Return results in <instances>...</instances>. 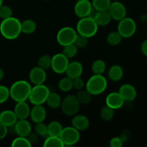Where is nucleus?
<instances>
[{"label": "nucleus", "mask_w": 147, "mask_h": 147, "mask_svg": "<svg viewBox=\"0 0 147 147\" xmlns=\"http://www.w3.org/2000/svg\"><path fill=\"white\" fill-rule=\"evenodd\" d=\"M21 22L12 17L2 20L0 24V33L4 38L9 40H15L21 34Z\"/></svg>", "instance_id": "nucleus-1"}, {"label": "nucleus", "mask_w": 147, "mask_h": 147, "mask_svg": "<svg viewBox=\"0 0 147 147\" xmlns=\"http://www.w3.org/2000/svg\"><path fill=\"white\" fill-rule=\"evenodd\" d=\"M32 86L26 80H20L14 82L9 88L10 97L17 102L26 101L29 98Z\"/></svg>", "instance_id": "nucleus-2"}, {"label": "nucleus", "mask_w": 147, "mask_h": 147, "mask_svg": "<svg viewBox=\"0 0 147 147\" xmlns=\"http://www.w3.org/2000/svg\"><path fill=\"white\" fill-rule=\"evenodd\" d=\"M85 86L86 90L92 96H98L106 90L108 86L107 80L103 75L94 74L89 78Z\"/></svg>", "instance_id": "nucleus-3"}, {"label": "nucleus", "mask_w": 147, "mask_h": 147, "mask_svg": "<svg viewBox=\"0 0 147 147\" xmlns=\"http://www.w3.org/2000/svg\"><path fill=\"white\" fill-rule=\"evenodd\" d=\"M98 25L96 24L94 19L90 17H83L76 24V32L78 34H82L90 38L97 33Z\"/></svg>", "instance_id": "nucleus-4"}, {"label": "nucleus", "mask_w": 147, "mask_h": 147, "mask_svg": "<svg viewBox=\"0 0 147 147\" xmlns=\"http://www.w3.org/2000/svg\"><path fill=\"white\" fill-rule=\"evenodd\" d=\"M50 89L45 85H34L32 87L28 100L32 104L34 105H42L47 100L48 95L50 94Z\"/></svg>", "instance_id": "nucleus-5"}, {"label": "nucleus", "mask_w": 147, "mask_h": 147, "mask_svg": "<svg viewBox=\"0 0 147 147\" xmlns=\"http://www.w3.org/2000/svg\"><path fill=\"white\" fill-rule=\"evenodd\" d=\"M60 108L65 115L67 116H73L78 112L80 103L76 96L68 95L62 100Z\"/></svg>", "instance_id": "nucleus-6"}, {"label": "nucleus", "mask_w": 147, "mask_h": 147, "mask_svg": "<svg viewBox=\"0 0 147 147\" xmlns=\"http://www.w3.org/2000/svg\"><path fill=\"white\" fill-rule=\"evenodd\" d=\"M136 30V22L130 17H124L119 21L117 31L123 38H129L135 34Z\"/></svg>", "instance_id": "nucleus-7"}, {"label": "nucleus", "mask_w": 147, "mask_h": 147, "mask_svg": "<svg viewBox=\"0 0 147 147\" xmlns=\"http://www.w3.org/2000/svg\"><path fill=\"white\" fill-rule=\"evenodd\" d=\"M78 33L76 30L71 27H64L60 29L57 34V41L61 46L73 44Z\"/></svg>", "instance_id": "nucleus-8"}, {"label": "nucleus", "mask_w": 147, "mask_h": 147, "mask_svg": "<svg viewBox=\"0 0 147 147\" xmlns=\"http://www.w3.org/2000/svg\"><path fill=\"white\" fill-rule=\"evenodd\" d=\"M80 132L73 126L63 128L60 138L65 146H73L80 140Z\"/></svg>", "instance_id": "nucleus-9"}, {"label": "nucleus", "mask_w": 147, "mask_h": 147, "mask_svg": "<svg viewBox=\"0 0 147 147\" xmlns=\"http://www.w3.org/2000/svg\"><path fill=\"white\" fill-rule=\"evenodd\" d=\"M69 59L62 53H57L52 57L51 68L57 74H63L69 64Z\"/></svg>", "instance_id": "nucleus-10"}, {"label": "nucleus", "mask_w": 147, "mask_h": 147, "mask_svg": "<svg viewBox=\"0 0 147 147\" xmlns=\"http://www.w3.org/2000/svg\"><path fill=\"white\" fill-rule=\"evenodd\" d=\"M108 11L110 14L112 20L120 21L126 17V9L124 4L120 1L111 2Z\"/></svg>", "instance_id": "nucleus-11"}, {"label": "nucleus", "mask_w": 147, "mask_h": 147, "mask_svg": "<svg viewBox=\"0 0 147 147\" xmlns=\"http://www.w3.org/2000/svg\"><path fill=\"white\" fill-rule=\"evenodd\" d=\"M92 3L89 0H78L74 7V12L80 18L89 17L93 10Z\"/></svg>", "instance_id": "nucleus-12"}, {"label": "nucleus", "mask_w": 147, "mask_h": 147, "mask_svg": "<svg viewBox=\"0 0 147 147\" xmlns=\"http://www.w3.org/2000/svg\"><path fill=\"white\" fill-rule=\"evenodd\" d=\"M29 78L32 84H43L47 78L45 70L39 66L34 67L31 69L30 73H29Z\"/></svg>", "instance_id": "nucleus-13"}, {"label": "nucleus", "mask_w": 147, "mask_h": 147, "mask_svg": "<svg viewBox=\"0 0 147 147\" xmlns=\"http://www.w3.org/2000/svg\"><path fill=\"white\" fill-rule=\"evenodd\" d=\"M119 93H120L125 102L134 101L137 96L136 88L132 85L129 84V83L122 85L119 88Z\"/></svg>", "instance_id": "nucleus-14"}, {"label": "nucleus", "mask_w": 147, "mask_h": 147, "mask_svg": "<svg viewBox=\"0 0 147 147\" xmlns=\"http://www.w3.org/2000/svg\"><path fill=\"white\" fill-rule=\"evenodd\" d=\"M125 101L119 92H112L109 93L106 98V105L113 110L123 107Z\"/></svg>", "instance_id": "nucleus-15"}, {"label": "nucleus", "mask_w": 147, "mask_h": 147, "mask_svg": "<svg viewBox=\"0 0 147 147\" xmlns=\"http://www.w3.org/2000/svg\"><path fill=\"white\" fill-rule=\"evenodd\" d=\"M14 132L20 136H25L32 131V126L27 119H18L14 125Z\"/></svg>", "instance_id": "nucleus-16"}, {"label": "nucleus", "mask_w": 147, "mask_h": 147, "mask_svg": "<svg viewBox=\"0 0 147 147\" xmlns=\"http://www.w3.org/2000/svg\"><path fill=\"white\" fill-rule=\"evenodd\" d=\"M46 116V109L42 105H34L32 109H30V116L34 123L43 122L45 119Z\"/></svg>", "instance_id": "nucleus-17"}, {"label": "nucleus", "mask_w": 147, "mask_h": 147, "mask_svg": "<svg viewBox=\"0 0 147 147\" xmlns=\"http://www.w3.org/2000/svg\"><path fill=\"white\" fill-rule=\"evenodd\" d=\"M83 71V67L81 63L78 61H73L71 63H69L65 73L67 77L73 80V79L80 77Z\"/></svg>", "instance_id": "nucleus-18"}, {"label": "nucleus", "mask_w": 147, "mask_h": 147, "mask_svg": "<svg viewBox=\"0 0 147 147\" xmlns=\"http://www.w3.org/2000/svg\"><path fill=\"white\" fill-rule=\"evenodd\" d=\"M17 120L18 119L14 111L5 110L0 113V122L7 127L9 128L14 126Z\"/></svg>", "instance_id": "nucleus-19"}, {"label": "nucleus", "mask_w": 147, "mask_h": 147, "mask_svg": "<svg viewBox=\"0 0 147 147\" xmlns=\"http://www.w3.org/2000/svg\"><path fill=\"white\" fill-rule=\"evenodd\" d=\"M30 108L26 101L17 102L14 106V112L18 119H27L30 116Z\"/></svg>", "instance_id": "nucleus-20"}, {"label": "nucleus", "mask_w": 147, "mask_h": 147, "mask_svg": "<svg viewBox=\"0 0 147 147\" xmlns=\"http://www.w3.org/2000/svg\"><path fill=\"white\" fill-rule=\"evenodd\" d=\"M72 126L78 130L79 131H85L89 127L90 122H89L88 119L86 116L83 115H75L73 116V118L71 121Z\"/></svg>", "instance_id": "nucleus-21"}, {"label": "nucleus", "mask_w": 147, "mask_h": 147, "mask_svg": "<svg viewBox=\"0 0 147 147\" xmlns=\"http://www.w3.org/2000/svg\"><path fill=\"white\" fill-rule=\"evenodd\" d=\"M93 19H94L95 22L98 25L102 26V27H104V26L110 24L112 20L111 17L108 10H106V11H97L94 17H93Z\"/></svg>", "instance_id": "nucleus-22"}, {"label": "nucleus", "mask_w": 147, "mask_h": 147, "mask_svg": "<svg viewBox=\"0 0 147 147\" xmlns=\"http://www.w3.org/2000/svg\"><path fill=\"white\" fill-rule=\"evenodd\" d=\"M109 78L111 81L118 82L121 80L123 76V68L119 65H113L109 68L108 71Z\"/></svg>", "instance_id": "nucleus-23"}, {"label": "nucleus", "mask_w": 147, "mask_h": 147, "mask_svg": "<svg viewBox=\"0 0 147 147\" xmlns=\"http://www.w3.org/2000/svg\"><path fill=\"white\" fill-rule=\"evenodd\" d=\"M45 103H47V106L51 109H56L60 107L62 103V99L60 95L57 93H50L46 100Z\"/></svg>", "instance_id": "nucleus-24"}, {"label": "nucleus", "mask_w": 147, "mask_h": 147, "mask_svg": "<svg viewBox=\"0 0 147 147\" xmlns=\"http://www.w3.org/2000/svg\"><path fill=\"white\" fill-rule=\"evenodd\" d=\"M63 127L60 122L57 121H51L47 125V135L53 136H60Z\"/></svg>", "instance_id": "nucleus-25"}, {"label": "nucleus", "mask_w": 147, "mask_h": 147, "mask_svg": "<svg viewBox=\"0 0 147 147\" xmlns=\"http://www.w3.org/2000/svg\"><path fill=\"white\" fill-rule=\"evenodd\" d=\"M36 28H37V24L32 20L27 19L21 22V31L24 34H32L36 30Z\"/></svg>", "instance_id": "nucleus-26"}, {"label": "nucleus", "mask_w": 147, "mask_h": 147, "mask_svg": "<svg viewBox=\"0 0 147 147\" xmlns=\"http://www.w3.org/2000/svg\"><path fill=\"white\" fill-rule=\"evenodd\" d=\"M43 146L45 147H64L65 145L60 136H48L45 140Z\"/></svg>", "instance_id": "nucleus-27"}, {"label": "nucleus", "mask_w": 147, "mask_h": 147, "mask_svg": "<svg viewBox=\"0 0 147 147\" xmlns=\"http://www.w3.org/2000/svg\"><path fill=\"white\" fill-rule=\"evenodd\" d=\"M76 98L80 104L87 105L90 103L92 100V95L87 90H80L76 94Z\"/></svg>", "instance_id": "nucleus-28"}, {"label": "nucleus", "mask_w": 147, "mask_h": 147, "mask_svg": "<svg viewBox=\"0 0 147 147\" xmlns=\"http://www.w3.org/2000/svg\"><path fill=\"white\" fill-rule=\"evenodd\" d=\"M91 69L93 74L103 75L106 70V64L103 60H96L92 64Z\"/></svg>", "instance_id": "nucleus-29"}, {"label": "nucleus", "mask_w": 147, "mask_h": 147, "mask_svg": "<svg viewBox=\"0 0 147 147\" xmlns=\"http://www.w3.org/2000/svg\"><path fill=\"white\" fill-rule=\"evenodd\" d=\"M92 6L96 11H106L109 9L111 1V0H92Z\"/></svg>", "instance_id": "nucleus-30"}, {"label": "nucleus", "mask_w": 147, "mask_h": 147, "mask_svg": "<svg viewBox=\"0 0 147 147\" xmlns=\"http://www.w3.org/2000/svg\"><path fill=\"white\" fill-rule=\"evenodd\" d=\"M58 88L61 91L63 92H69L73 88V79L70 78L67 76L59 81Z\"/></svg>", "instance_id": "nucleus-31"}, {"label": "nucleus", "mask_w": 147, "mask_h": 147, "mask_svg": "<svg viewBox=\"0 0 147 147\" xmlns=\"http://www.w3.org/2000/svg\"><path fill=\"white\" fill-rule=\"evenodd\" d=\"M122 39H123V37H121V35L119 34L118 31L111 32L106 37L108 43L112 46H116L120 44Z\"/></svg>", "instance_id": "nucleus-32"}, {"label": "nucleus", "mask_w": 147, "mask_h": 147, "mask_svg": "<svg viewBox=\"0 0 147 147\" xmlns=\"http://www.w3.org/2000/svg\"><path fill=\"white\" fill-rule=\"evenodd\" d=\"M100 116L102 120L105 121H109L114 116V110L106 105L100 109Z\"/></svg>", "instance_id": "nucleus-33"}, {"label": "nucleus", "mask_w": 147, "mask_h": 147, "mask_svg": "<svg viewBox=\"0 0 147 147\" xmlns=\"http://www.w3.org/2000/svg\"><path fill=\"white\" fill-rule=\"evenodd\" d=\"M78 47L74 44H70L63 47V53L67 57L68 59L73 58L77 55L78 53Z\"/></svg>", "instance_id": "nucleus-34"}, {"label": "nucleus", "mask_w": 147, "mask_h": 147, "mask_svg": "<svg viewBox=\"0 0 147 147\" xmlns=\"http://www.w3.org/2000/svg\"><path fill=\"white\" fill-rule=\"evenodd\" d=\"M11 145L13 147H30L32 146L27 137L20 136L12 141Z\"/></svg>", "instance_id": "nucleus-35"}, {"label": "nucleus", "mask_w": 147, "mask_h": 147, "mask_svg": "<svg viewBox=\"0 0 147 147\" xmlns=\"http://www.w3.org/2000/svg\"><path fill=\"white\" fill-rule=\"evenodd\" d=\"M51 62L52 57H50L48 55H43L39 58L38 66L44 70H47L51 67Z\"/></svg>", "instance_id": "nucleus-36"}, {"label": "nucleus", "mask_w": 147, "mask_h": 147, "mask_svg": "<svg viewBox=\"0 0 147 147\" xmlns=\"http://www.w3.org/2000/svg\"><path fill=\"white\" fill-rule=\"evenodd\" d=\"M73 44L78 47V48H84L88 44V38L82 34H78L76 37Z\"/></svg>", "instance_id": "nucleus-37"}, {"label": "nucleus", "mask_w": 147, "mask_h": 147, "mask_svg": "<svg viewBox=\"0 0 147 147\" xmlns=\"http://www.w3.org/2000/svg\"><path fill=\"white\" fill-rule=\"evenodd\" d=\"M13 11L10 7L7 5H2L0 6V18L2 20L9 18L12 17Z\"/></svg>", "instance_id": "nucleus-38"}, {"label": "nucleus", "mask_w": 147, "mask_h": 147, "mask_svg": "<svg viewBox=\"0 0 147 147\" xmlns=\"http://www.w3.org/2000/svg\"><path fill=\"white\" fill-rule=\"evenodd\" d=\"M34 131L39 135V136H45L47 135V125L43 122L36 123L34 126Z\"/></svg>", "instance_id": "nucleus-39"}, {"label": "nucleus", "mask_w": 147, "mask_h": 147, "mask_svg": "<svg viewBox=\"0 0 147 147\" xmlns=\"http://www.w3.org/2000/svg\"><path fill=\"white\" fill-rule=\"evenodd\" d=\"M9 97V88L5 86L0 85V104L5 103Z\"/></svg>", "instance_id": "nucleus-40"}, {"label": "nucleus", "mask_w": 147, "mask_h": 147, "mask_svg": "<svg viewBox=\"0 0 147 147\" xmlns=\"http://www.w3.org/2000/svg\"><path fill=\"white\" fill-rule=\"evenodd\" d=\"M73 88H76V90H78L83 89V88H84L85 86H86V83H84V80H83L80 77L73 79Z\"/></svg>", "instance_id": "nucleus-41"}, {"label": "nucleus", "mask_w": 147, "mask_h": 147, "mask_svg": "<svg viewBox=\"0 0 147 147\" xmlns=\"http://www.w3.org/2000/svg\"><path fill=\"white\" fill-rule=\"evenodd\" d=\"M123 144V142L120 136H116V137L112 138L109 142V145L111 147H121Z\"/></svg>", "instance_id": "nucleus-42"}, {"label": "nucleus", "mask_w": 147, "mask_h": 147, "mask_svg": "<svg viewBox=\"0 0 147 147\" xmlns=\"http://www.w3.org/2000/svg\"><path fill=\"white\" fill-rule=\"evenodd\" d=\"M27 138L29 140V142H30V144L32 145L37 142V141H38V139H39V135L37 134L35 131L34 132L31 131L28 135H27Z\"/></svg>", "instance_id": "nucleus-43"}, {"label": "nucleus", "mask_w": 147, "mask_h": 147, "mask_svg": "<svg viewBox=\"0 0 147 147\" xmlns=\"http://www.w3.org/2000/svg\"><path fill=\"white\" fill-rule=\"evenodd\" d=\"M8 133V127L0 122V140L4 139Z\"/></svg>", "instance_id": "nucleus-44"}, {"label": "nucleus", "mask_w": 147, "mask_h": 147, "mask_svg": "<svg viewBox=\"0 0 147 147\" xmlns=\"http://www.w3.org/2000/svg\"><path fill=\"white\" fill-rule=\"evenodd\" d=\"M141 50L144 55L147 57V40L142 42V45H141Z\"/></svg>", "instance_id": "nucleus-45"}, {"label": "nucleus", "mask_w": 147, "mask_h": 147, "mask_svg": "<svg viewBox=\"0 0 147 147\" xmlns=\"http://www.w3.org/2000/svg\"><path fill=\"white\" fill-rule=\"evenodd\" d=\"M141 20L143 22H147V14H143V15L141 17Z\"/></svg>", "instance_id": "nucleus-46"}, {"label": "nucleus", "mask_w": 147, "mask_h": 147, "mask_svg": "<svg viewBox=\"0 0 147 147\" xmlns=\"http://www.w3.org/2000/svg\"><path fill=\"white\" fill-rule=\"evenodd\" d=\"M4 70H3L1 68H0V81L4 78Z\"/></svg>", "instance_id": "nucleus-47"}, {"label": "nucleus", "mask_w": 147, "mask_h": 147, "mask_svg": "<svg viewBox=\"0 0 147 147\" xmlns=\"http://www.w3.org/2000/svg\"><path fill=\"white\" fill-rule=\"evenodd\" d=\"M3 4V0H0V6Z\"/></svg>", "instance_id": "nucleus-48"}, {"label": "nucleus", "mask_w": 147, "mask_h": 147, "mask_svg": "<svg viewBox=\"0 0 147 147\" xmlns=\"http://www.w3.org/2000/svg\"><path fill=\"white\" fill-rule=\"evenodd\" d=\"M44 1H50V0H44Z\"/></svg>", "instance_id": "nucleus-49"}, {"label": "nucleus", "mask_w": 147, "mask_h": 147, "mask_svg": "<svg viewBox=\"0 0 147 147\" xmlns=\"http://www.w3.org/2000/svg\"><path fill=\"white\" fill-rule=\"evenodd\" d=\"M146 7H147V4H146Z\"/></svg>", "instance_id": "nucleus-50"}, {"label": "nucleus", "mask_w": 147, "mask_h": 147, "mask_svg": "<svg viewBox=\"0 0 147 147\" xmlns=\"http://www.w3.org/2000/svg\"><path fill=\"white\" fill-rule=\"evenodd\" d=\"M77 1H78V0H77Z\"/></svg>", "instance_id": "nucleus-51"}]
</instances>
